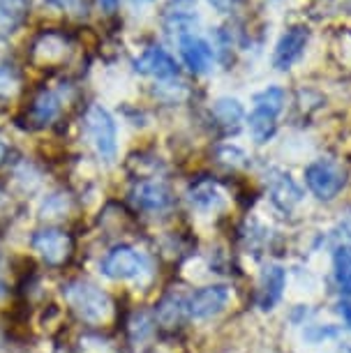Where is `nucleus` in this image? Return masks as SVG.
<instances>
[{"label":"nucleus","mask_w":351,"mask_h":353,"mask_svg":"<svg viewBox=\"0 0 351 353\" xmlns=\"http://www.w3.org/2000/svg\"><path fill=\"white\" fill-rule=\"evenodd\" d=\"M65 301L70 303V307L77 312L83 321L99 323L107 321L114 312V303L99 286L90 282H74L65 289Z\"/></svg>","instance_id":"f257e3e1"},{"label":"nucleus","mask_w":351,"mask_h":353,"mask_svg":"<svg viewBox=\"0 0 351 353\" xmlns=\"http://www.w3.org/2000/svg\"><path fill=\"white\" fill-rule=\"evenodd\" d=\"M305 185L319 201H333L347 185V171L333 159H317L305 166Z\"/></svg>","instance_id":"f03ea898"},{"label":"nucleus","mask_w":351,"mask_h":353,"mask_svg":"<svg viewBox=\"0 0 351 353\" xmlns=\"http://www.w3.org/2000/svg\"><path fill=\"white\" fill-rule=\"evenodd\" d=\"M86 130H88V139L97 155L102 157L104 162H111L118 150L116 123L102 104H92L88 113H86Z\"/></svg>","instance_id":"7ed1b4c3"},{"label":"nucleus","mask_w":351,"mask_h":353,"mask_svg":"<svg viewBox=\"0 0 351 353\" xmlns=\"http://www.w3.org/2000/svg\"><path fill=\"white\" fill-rule=\"evenodd\" d=\"M150 270V263L143 252H139L130 245L114 248L104 256L102 272L111 279H139Z\"/></svg>","instance_id":"20e7f679"},{"label":"nucleus","mask_w":351,"mask_h":353,"mask_svg":"<svg viewBox=\"0 0 351 353\" xmlns=\"http://www.w3.org/2000/svg\"><path fill=\"white\" fill-rule=\"evenodd\" d=\"M231 291L227 284H210L203 289L194 291L185 303V310L197 321H206V319L217 316L229 305Z\"/></svg>","instance_id":"39448f33"},{"label":"nucleus","mask_w":351,"mask_h":353,"mask_svg":"<svg viewBox=\"0 0 351 353\" xmlns=\"http://www.w3.org/2000/svg\"><path fill=\"white\" fill-rule=\"evenodd\" d=\"M308 42H310V30L305 26H294V28H289L275 46L273 68L280 72L289 70L291 65L301 61V56L305 53Z\"/></svg>","instance_id":"423d86ee"},{"label":"nucleus","mask_w":351,"mask_h":353,"mask_svg":"<svg viewBox=\"0 0 351 353\" xmlns=\"http://www.w3.org/2000/svg\"><path fill=\"white\" fill-rule=\"evenodd\" d=\"M178 49H181L183 63L188 65L194 74H206V72L213 68L215 53H213V46H210L206 39L188 32V35L178 37Z\"/></svg>","instance_id":"0eeeda50"},{"label":"nucleus","mask_w":351,"mask_h":353,"mask_svg":"<svg viewBox=\"0 0 351 353\" xmlns=\"http://www.w3.org/2000/svg\"><path fill=\"white\" fill-rule=\"evenodd\" d=\"M132 201L146 212H162L171 205V190L162 181H141L132 190Z\"/></svg>","instance_id":"6e6552de"},{"label":"nucleus","mask_w":351,"mask_h":353,"mask_svg":"<svg viewBox=\"0 0 351 353\" xmlns=\"http://www.w3.org/2000/svg\"><path fill=\"white\" fill-rule=\"evenodd\" d=\"M134 68L137 72H141V74L155 77V79H160V81H167V79H174L178 74L176 61L164 49H160V46L146 49L134 61Z\"/></svg>","instance_id":"1a4fd4ad"},{"label":"nucleus","mask_w":351,"mask_h":353,"mask_svg":"<svg viewBox=\"0 0 351 353\" xmlns=\"http://www.w3.org/2000/svg\"><path fill=\"white\" fill-rule=\"evenodd\" d=\"M32 248L46 263H63L70 254V238L58 229L37 231L32 238Z\"/></svg>","instance_id":"9d476101"},{"label":"nucleus","mask_w":351,"mask_h":353,"mask_svg":"<svg viewBox=\"0 0 351 353\" xmlns=\"http://www.w3.org/2000/svg\"><path fill=\"white\" fill-rule=\"evenodd\" d=\"M284 289H287V270L282 265H268L261 277V291H259L261 310H273L282 301Z\"/></svg>","instance_id":"9b49d317"},{"label":"nucleus","mask_w":351,"mask_h":353,"mask_svg":"<svg viewBox=\"0 0 351 353\" xmlns=\"http://www.w3.org/2000/svg\"><path fill=\"white\" fill-rule=\"evenodd\" d=\"M190 203H192V208H197L201 212H213V210H220L224 205V196L215 183L203 181L190 190Z\"/></svg>","instance_id":"f8f14e48"},{"label":"nucleus","mask_w":351,"mask_h":353,"mask_svg":"<svg viewBox=\"0 0 351 353\" xmlns=\"http://www.w3.org/2000/svg\"><path fill=\"white\" fill-rule=\"evenodd\" d=\"M270 194H273V201L280 205L282 210H291L294 205L301 203V199H303L301 188H298L289 176H284V173H277V178L270 183Z\"/></svg>","instance_id":"ddd939ff"},{"label":"nucleus","mask_w":351,"mask_h":353,"mask_svg":"<svg viewBox=\"0 0 351 353\" xmlns=\"http://www.w3.org/2000/svg\"><path fill=\"white\" fill-rule=\"evenodd\" d=\"M277 116L273 113L259 109V106H254L252 113H250L248 118V128H250V134L257 143H266L270 137L275 134V128H277Z\"/></svg>","instance_id":"4468645a"},{"label":"nucleus","mask_w":351,"mask_h":353,"mask_svg":"<svg viewBox=\"0 0 351 353\" xmlns=\"http://www.w3.org/2000/svg\"><path fill=\"white\" fill-rule=\"evenodd\" d=\"M333 268L335 279L342 286L344 293L351 296V245H340L333 254Z\"/></svg>","instance_id":"2eb2a0df"},{"label":"nucleus","mask_w":351,"mask_h":353,"mask_svg":"<svg viewBox=\"0 0 351 353\" xmlns=\"http://www.w3.org/2000/svg\"><path fill=\"white\" fill-rule=\"evenodd\" d=\"M213 116L220 121L222 125H238L243 121V116H245V111H243V104L238 102V99H231V97H222V99H217V102L213 104Z\"/></svg>","instance_id":"dca6fc26"},{"label":"nucleus","mask_w":351,"mask_h":353,"mask_svg":"<svg viewBox=\"0 0 351 353\" xmlns=\"http://www.w3.org/2000/svg\"><path fill=\"white\" fill-rule=\"evenodd\" d=\"M58 111H61V99L49 90H44L42 95L35 99V106H32V116H35V121L39 125L51 123L58 116Z\"/></svg>","instance_id":"f3484780"},{"label":"nucleus","mask_w":351,"mask_h":353,"mask_svg":"<svg viewBox=\"0 0 351 353\" xmlns=\"http://www.w3.org/2000/svg\"><path fill=\"white\" fill-rule=\"evenodd\" d=\"M26 8H28V0H0V32L14 28L26 14Z\"/></svg>","instance_id":"a211bd4d"},{"label":"nucleus","mask_w":351,"mask_h":353,"mask_svg":"<svg viewBox=\"0 0 351 353\" xmlns=\"http://www.w3.org/2000/svg\"><path fill=\"white\" fill-rule=\"evenodd\" d=\"M284 102H287V92H284L282 88H277V85H270V88L254 95V106L273 113V116H280L282 109H284Z\"/></svg>","instance_id":"6ab92c4d"},{"label":"nucleus","mask_w":351,"mask_h":353,"mask_svg":"<svg viewBox=\"0 0 351 353\" xmlns=\"http://www.w3.org/2000/svg\"><path fill=\"white\" fill-rule=\"evenodd\" d=\"M70 208H72V201L68 194H51L39 205V217H44V219L65 217L70 212Z\"/></svg>","instance_id":"aec40b11"},{"label":"nucleus","mask_w":351,"mask_h":353,"mask_svg":"<svg viewBox=\"0 0 351 353\" xmlns=\"http://www.w3.org/2000/svg\"><path fill=\"white\" fill-rule=\"evenodd\" d=\"M35 49H37V56L42 58V61H56V58L63 56L65 42L56 35H46V37H42V42H39Z\"/></svg>","instance_id":"412c9836"},{"label":"nucleus","mask_w":351,"mask_h":353,"mask_svg":"<svg viewBox=\"0 0 351 353\" xmlns=\"http://www.w3.org/2000/svg\"><path fill=\"white\" fill-rule=\"evenodd\" d=\"M130 332H132V342L143 344L146 339L153 335V321L148 319V314H143V312H141V314H137L134 321H132Z\"/></svg>","instance_id":"4be33fe9"},{"label":"nucleus","mask_w":351,"mask_h":353,"mask_svg":"<svg viewBox=\"0 0 351 353\" xmlns=\"http://www.w3.org/2000/svg\"><path fill=\"white\" fill-rule=\"evenodd\" d=\"M178 314H181V301H176V298H167L157 310V319L164 325H174L178 321Z\"/></svg>","instance_id":"5701e85b"},{"label":"nucleus","mask_w":351,"mask_h":353,"mask_svg":"<svg viewBox=\"0 0 351 353\" xmlns=\"http://www.w3.org/2000/svg\"><path fill=\"white\" fill-rule=\"evenodd\" d=\"M19 88V77L17 72L8 68V65H3L0 68V97H10L14 95Z\"/></svg>","instance_id":"b1692460"},{"label":"nucleus","mask_w":351,"mask_h":353,"mask_svg":"<svg viewBox=\"0 0 351 353\" xmlns=\"http://www.w3.org/2000/svg\"><path fill=\"white\" fill-rule=\"evenodd\" d=\"M46 5L56 10H63V12H79L81 10V0H44Z\"/></svg>","instance_id":"393cba45"},{"label":"nucleus","mask_w":351,"mask_h":353,"mask_svg":"<svg viewBox=\"0 0 351 353\" xmlns=\"http://www.w3.org/2000/svg\"><path fill=\"white\" fill-rule=\"evenodd\" d=\"M337 312H340V316L344 319V323L351 328V301H342L337 305Z\"/></svg>","instance_id":"a878e982"},{"label":"nucleus","mask_w":351,"mask_h":353,"mask_svg":"<svg viewBox=\"0 0 351 353\" xmlns=\"http://www.w3.org/2000/svg\"><path fill=\"white\" fill-rule=\"evenodd\" d=\"M99 5H102V10L114 12L118 8V0H99Z\"/></svg>","instance_id":"bb28decb"},{"label":"nucleus","mask_w":351,"mask_h":353,"mask_svg":"<svg viewBox=\"0 0 351 353\" xmlns=\"http://www.w3.org/2000/svg\"><path fill=\"white\" fill-rule=\"evenodd\" d=\"M5 150H8V148H5L3 139H0V162H3V157H5Z\"/></svg>","instance_id":"cd10ccee"},{"label":"nucleus","mask_w":351,"mask_h":353,"mask_svg":"<svg viewBox=\"0 0 351 353\" xmlns=\"http://www.w3.org/2000/svg\"><path fill=\"white\" fill-rule=\"evenodd\" d=\"M132 3H137V0H132ZM139 3H143V0H139ZM146 3H148V0H146Z\"/></svg>","instance_id":"c85d7f7f"}]
</instances>
